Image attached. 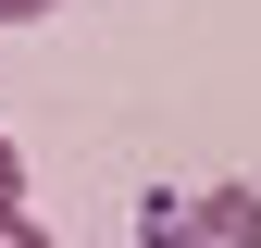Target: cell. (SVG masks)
Returning <instances> with one entry per match:
<instances>
[{"label":"cell","mask_w":261,"mask_h":248,"mask_svg":"<svg viewBox=\"0 0 261 248\" xmlns=\"http://www.w3.org/2000/svg\"><path fill=\"white\" fill-rule=\"evenodd\" d=\"M0 211H25V149L0 137Z\"/></svg>","instance_id":"cell-2"},{"label":"cell","mask_w":261,"mask_h":248,"mask_svg":"<svg viewBox=\"0 0 261 248\" xmlns=\"http://www.w3.org/2000/svg\"><path fill=\"white\" fill-rule=\"evenodd\" d=\"M0 248H50V236H38V224H25V211H0Z\"/></svg>","instance_id":"cell-3"},{"label":"cell","mask_w":261,"mask_h":248,"mask_svg":"<svg viewBox=\"0 0 261 248\" xmlns=\"http://www.w3.org/2000/svg\"><path fill=\"white\" fill-rule=\"evenodd\" d=\"M149 248H261V186H199V199H149Z\"/></svg>","instance_id":"cell-1"},{"label":"cell","mask_w":261,"mask_h":248,"mask_svg":"<svg viewBox=\"0 0 261 248\" xmlns=\"http://www.w3.org/2000/svg\"><path fill=\"white\" fill-rule=\"evenodd\" d=\"M38 13H50V0H0V25H38Z\"/></svg>","instance_id":"cell-4"}]
</instances>
